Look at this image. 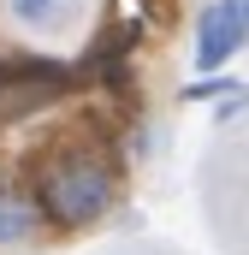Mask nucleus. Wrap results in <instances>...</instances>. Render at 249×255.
Returning <instances> with one entry per match:
<instances>
[{"label": "nucleus", "instance_id": "39448f33", "mask_svg": "<svg viewBox=\"0 0 249 255\" xmlns=\"http://www.w3.org/2000/svg\"><path fill=\"white\" fill-rule=\"evenodd\" d=\"M184 101H190V107H196V101H220V113H244V107H249V89H244V83H232L226 71H208L202 83H190V89H184Z\"/></svg>", "mask_w": 249, "mask_h": 255}, {"label": "nucleus", "instance_id": "f257e3e1", "mask_svg": "<svg viewBox=\"0 0 249 255\" xmlns=\"http://www.w3.org/2000/svg\"><path fill=\"white\" fill-rule=\"evenodd\" d=\"M36 202H42V220L60 226V232H83L95 220L113 214L119 202V184H113V166H101L95 154H65L42 172L36 184Z\"/></svg>", "mask_w": 249, "mask_h": 255}, {"label": "nucleus", "instance_id": "7ed1b4c3", "mask_svg": "<svg viewBox=\"0 0 249 255\" xmlns=\"http://www.w3.org/2000/svg\"><path fill=\"white\" fill-rule=\"evenodd\" d=\"M0 6H6V18H12L18 30H30V36H65V30L83 18L89 0H0Z\"/></svg>", "mask_w": 249, "mask_h": 255}, {"label": "nucleus", "instance_id": "f03ea898", "mask_svg": "<svg viewBox=\"0 0 249 255\" xmlns=\"http://www.w3.org/2000/svg\"><path fill=\"white\" fill-rule=\"evenodd\" d=\"M249 48V0H208L196 12V42H190V65L208 77V71H226Z\"/></svg>", "mask_w": 249, "mask_h": 255}, {"label": "nucleus", "instance_id": "20e7f679", "mask_svg": "<svg viewBox=\"0 0 249 255\" xmlns=\"http://www.w3.org/2000/svg\"><path fill=\"white\" fill-rule=\"evenodd\" d=\"M48 232L42 220V202L30 190H0V250H24Z\"/></svg>", "mask_w": 249, "mask_h": 255}]
</instances>
